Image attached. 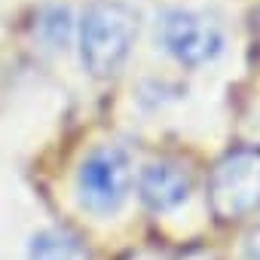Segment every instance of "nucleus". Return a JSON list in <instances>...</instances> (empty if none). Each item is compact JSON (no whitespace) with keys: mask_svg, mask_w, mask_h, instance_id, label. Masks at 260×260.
<instances>
[{"mask_svg":"<svg viewBox=\"0 0 260 260\" xmlns=\"http://www.w3.org/2000/svg\"><path fill=\"white\" fill-rule=\"evenodd\" d=\"M80 61L104 80L113 77L132 55L138 40V16L119 0H95L80 19Z\"/></svg>","mask_w":260,"mask_h":260,"instance_id":"f257e3e1","label":"nucleus"},{"mask_svg":"<svg viewBox=\"0 0 260 260\" xmlns=\"http://www.w3.org/2000/svg\"><path fill=\"white\" fill-rule=\"evenodd\" d=\"M132 190V159L116 144L95 147L77 172L80 205L92 214H116Z\"/></svg>","mask_w":260,"mask_h":260,"instance_id":"f03ea898","label":"nucleus"},{"mask_svg":"<svg viewBox=\"0 0 260 260\" xmlns=\"http://www.w3.org/2000/svg\"><path fill=\"white\" fill-rule=\"evenodd\" d=\"M208 205L220 220H236L260 208V147H239L214 166Z\"/></svg>","mask_w":260,"mask_h":260,"instance_id":"7ed1b4c3","label":"nucleus"},{"mask_svg":"<svg viewBox=\"0 0 260 260\" xmlns=\"http://www.w3.org/2000/svg\"><path fill=\"white\" fill-rule=\"evenodd\" d=\"M156 37L162 49L187 64V68H202L214 61L223 52V31L214 19L196 13V10H169L159 19Z\"/></svg>","mask_w":260,"mask_h":260,"instance_id":"20e7f679","label":"nucleus"},{"mask_svg":"<svg viewBox=\"0 0 260 260\" xmlns=\"http://www.w3.org/2000/svg\"><path fill=\"white\" fill-rule=\"evenodd\" d=\"M190 187H193L190 172L172 159L144 166V172L138 178V196L150 211H172V208L184 205L190 196Z\"/></svg>","mask_w":260,"mask_h":260,"instance_id":"39448f33","label":"nucleus"},{"mask_svg":"<svg viewBox=\"0 0 260 260\" xmlns=\"http://www.w3.org/2000/svg\"><path fill=\"white\" fill-rule=\"evenodd\" d=\"M28 260H92V254L77 233L49 226V230H40L31 236Z\"/></svg>","mask_w":260,"mask_h":260,"instance_id":"423d86ee","label":"nucleus"},{"mask_svg":"<svg viewBox=\"0 0 260 260\" xmlns=\"http://www.w3.org/2000/svg\"><path fill=\"white\" fill-rule=\"evenodd\" d=\"M245 260H260V226L251 230L245 239Z\"/></svg>","mask_w":260,"mask_h":260,"instance_id":"0eeeda50","label":"nucleus"},{"mask_svg":"<svg viewBox=\"0 0 260 260\" xmlns=\"http://www.w3.org/2000/svg\"><path fill=\"white\" fill-rule=\"evenodd\" d=\"M187 260H211V257H205V254H196V257H187Z\"/></svg>","mask_w":260,"mask_h":260,"instance_id":"6e6552de","label":"nucleus"}]
</instances>
